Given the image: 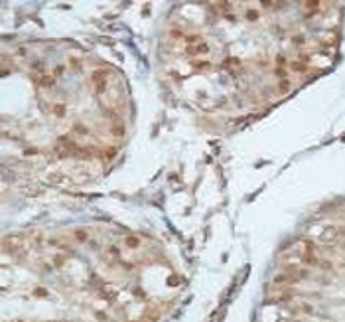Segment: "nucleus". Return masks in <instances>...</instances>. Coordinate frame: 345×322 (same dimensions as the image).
Here are the masks:
<instances>
[{
	"label": "nucleus",
	"mask_w": 345,
	"mask_h": 322,
	"mask_svg": "<svg viewBox=\"0 0 345 322\" xmlns=\"http://www.w3.org/2000/svg\"><path fill=\"white\" fill-rule=\"evenodd\" d=\"M107 77H108L107 71H95V73L91 75V81H93V85H95L97 93H103L105 89H107Z\"/></svg>",
	"instance_id": "nucleus-1"
},
{
	"label": "nucleus",
	"mask_w": 345,
	"mask_h": 322,
	"mask_svg": "<svg viewBox=\"0 0 345 322\" xmlns=\"http://www.w3.org/2000/svg\"><path fill=\"white\" fill-rule=\"evenodd\" d=\"M187 51H189L191 55H207L209 54V44L207 42H199L197 46L187 48Z\"/></svg>",
	"instance_id": "nucleus-2"
},
{
	"label": "nucleus",
	"mask_w": 345,
	"mask_h": 322,
	"mask_svg": "<svg viewBox=\"0 0 345 322\" xmlns=\"http://www.w3.org/2000/svg\"><path fill=\"white\" fill-rule=\"evenodd\" d=\"M37 85L42 89H51L55 85V75H50V73H44L40 79H37Z\"/></svg>",
	"instance_id": "nucleus-3"
},
{
	"label": "nucleus",
	"mask_w": 345,
	"mask_h": 322,
	"mask_svg": "<svg viewBox=\"0 0 345 322\" xmlns=\"http://www.w3.org/2000/svg\"><path fill=\"white\" fill-rule=\"evenodd\" d=\"M51 111H53V115L55 117H65V105H61V103H55L53 107H51Z\"/></svg>",
	"instance_id": "nucleus-4"
},
{
	"label": "nucleus",
	"mask_w": 345,
	"mask_h": 322,
	"mask_svg": "<svg viewBox=\"0 0 345 322\" xmlns=\"http://www.w3.org/2000/svg\"><path fill=\"white\" fill-rule=\"evenodd\" d=\"M124 243H126V247H130V249H136V247L140 245V239L134 237V235H128V237L124 239Z\"/></svg>",
	"instance_id": "nucleus-5"
},
{
	"label": "nucleus",
	"mask_w": 345,
	"mask_h": 322,
	"mask_svg": "<svg viewBox=\"0 0 345 322\" xmlns=\"http://www.w3.org/2000/svg\"><path fill=\"white\" fill-rule=\"evenodd\" d=\"M290 81H288V79H280V83H278V93H282V95H284V93H288V91H290Z\"/></svg>",
	"instance_id": "nucleus-6"
},
{
	"label": "nucleus",
	"mask_w": 345,
	"mask_h": 322,
	"mask_svg": "<svg viewBox=\"0 0 345 322\" xmlns=\"http://www.w3.org/2000/svg\"><path fill=\"white\" fill-rule=\"evenodd\" d=\"M290 67H292V71H296V73H304V71H306V65H304L302 61H294Z\"/></svg>",
	"instance_id": "nucleus-7"
},
{
	"label": "nucleus",
	"mask_w": 345,
	"mask_h": 322,
	"mask_svg": "<svg viewBox=\"0 0 345 322\" xmlns=\"http://www.w3.org/2000/svg\"><path fill=\"white\" fill-rule=\"evenodd\" d=\"M112 134L114 136H122L124 134V126H112Z\"/></svg>",
	"instance_id": "nucleus-8"
},
{
	"label": "nucleus",
	"mask_w": 345,
	"mask_h": 322,
	"mask_svg": "<svg viewBox=\"0 0 345 322\" xmlns=\"http://www.w3.org/2000/svg\"><path fill=\"white\" fill-rule=\"evenodd\" d=\"M193 65H195L197 69H207V67H209V61H193Z\"/></svg>",
	"instance_id": "nucleus-9"
},
{
	"label": "nucleus",
	"mask_w": 345,
	"mask_h": 322,
	"mask_svg": "<svg viewBox=\"0 0 345 322\" xmlns=\"http://www.w3.org/2000/svg\"><path fill=\"white\" fill-rule=\"evenodd\" d=\"M286 73H288V71H286V67H276V75H278V77H284V79H286Z\"/></svg>",
	"instance_id": "nucleus-10"
},
{
	"label": "nucleus",
	"mask_w": 345,
	"mask_h": 322,
	"mask_svg": "<svg viewBox=\"0 0 345 322\" xmlns=\"http://www.w3.org/2000/svg\"><path fill=\"white\" fill-rule=\"evenodd\" d=\"M247 18H249V20H258V12L256 10H249V12H247Z\"/></svg>",
	"instance_id": "nucleus-11"
},
{
	"label": "nucleus",
	"mask_w": 345,
	"mask_h": 322,
	"mask_svg": "<svg viewBox=\"0 0 345 322\" xmlns=\"http://www.w3.org/2000/svg\"><path fill=\"white\" fill-rule=\"evenodd\" d=\"M114 154H117V146H111V150H105V156H107V158H112Z\"/></svg>",
	"instance_id": "nucleus-12"
},
{
	"label": "nucleus",
	"mask_w": 345,
	"mask_h": 322,
	"mask_svg": "<svg viewBox=\"0 0 345 322\" xmlns=\"http://www.w3.org/2000/svg\"><path fill=\"white\" fill-rule=\"evenodd\" d=\"M63 73H65V65L63 63L61 65H55V75H63Z\"/></svg>",
	"instance_id": "nucleus-13"
},
{
	"label": "nucleus",
	"mask_w": 345,
	"mask_h": 322,
	"mask_svg": "<svg viewBox=\"0 0 345 322\" xmlns=\"http://www.w3.org/2000/svg\"><path fill=\"white\" fill-rule=\"evenodd\" d=\"M304 42H306V38H304V36H294V44H296V46H302Z\"/></svg>",
	"instance_id": "nucleus-14"
},
{
	"label": "nucleus",
	"mask_w": 345,
	"mask_h": 322,
	"mask_svg": "<svg viewBox=\"0 0 345 322\" xmlns=\"http://www.w3.org/2000/svg\"><path fill=\"white\" fill-rule=\"evenodd\" d=\"M75 237L79 239V241H85V239H87V233H85V231H77V233H75Z\"/></svg>",
	"instance_id": "nucleus-15"
},
{
	"label": "nucleus",
	"mask_w": 345,
	"mask_h": 322,
	"mask_svg": "<svg viewBox=\"0 0 345 322\" xmlns=\"http://www.w3.org/2000/svg\"><path fill=\"white\" fill-rule=\"evenodd\" d=\"M24 154H26V156H30V154H37V150H36V148H28Z\"/></svg>",
	"instance_id": "nucleus-16"
}]
</instances>
